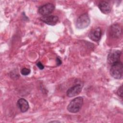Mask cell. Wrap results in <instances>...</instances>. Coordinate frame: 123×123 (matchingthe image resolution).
<instances>
[{
  "label": "cell",
  "instance_id": "obj_16",
  "mask_svg": "<svg viewBox=\"0 0 123 123\" xmlns=\"http://www.w3.org/2000/svg\"><path fill=\"white\" fill-rule=\"evenodd\" d=\"M50 122H57V123H58V122H60V121H50Z\"/></svg>",
  "mask_w": 123,
  "mask_h": 123
},
{
  "label": "cell",
  "instance_id": "obj_9",
  "mask_svg": "<svg viewBox=\"0 0 123 123\" xmlns=\"http://www.w3.org/2000/svg\"><path fill=\"white\" fill-rule=\"evenodd\" d=\"M102 35V30L99 27L92 29L88 34L89 38L94 41H98Z\"/></svg>",
  "mask_w": 123,
  "mask_h": 123
},
{
  "label": "cell",
  "instance_id": "obj_7",
  "mask_svg": "<svg viewBox=\"0 0 123 123\" xmlns=\"http://www.w3.org/2000/svg\"><path fill=\"white\" fill-rule=\"evenodd\" d=\"M40 20L48 25H54L58 22L59 17L56 15H48L42 16L40 18Z\"/></svg>",
  "mask_w": 123,
  "mask_h": 123
},
{
  "label": "cell",
  "instance_id": "obj_13",
  "mask_svg": "<svg viewBox=\"0 0 123 123\" xmlns=\"http://www.w3.org/2000/svg\"><path fill=\"white\" fill-rule=\"evenodd\" d=\"M117 95L122 98L123 97V86H121L118 88L117 91Z\"/></svg>",
  "mask_w": 123,
  "mask_h": 123
},
{
  "label": "cell",
  "instance_id": "obj_4",
  "mask_svg": "<svg viewBox=\"0 0 123 123\" xmlns=\"http://www.w3.org/2000/svg\"><path fill=\"white\" fill-rule=\"evenodd\" d=\"M122 55V51L118 49L111 50L107 56V62L110 64H113L120 61V59Z\"/></svg>",
  "mask_w": 123,
  "mask_h": 123
},
{
  "label": "cell",
  "instance_id": "obj_5",
  "mask_svg": "<svg viewBox=\"0 0 123 123\" xmlns=\"http://www.w3.org/2000/svg\"><path fill=\"white\" fill-rule=\"evenodd\" d=\"M54 9L55 6L53 4L48 3L40 6L38 8V12L40 14L43 16L48 15L52 12Z\"/></svg>",
  "mask_w": 123,
  "mask_h": 123
},
{
  "label": "cell",
  "instance_id": "obj_3",
  "mask_svg": "<svg viewBox=\"0 0 123 123\" xmlns=\"http://www.w3.org/2000/svg\"><path fill=\"white\" fill-rule=\"evenodd\" d=\"M90 18L87 13H84L80 15L77 19L76 26L78 29H84L87 27L90 24Z\"/></svg>",
  "mask_w": 123,
  "mask_h": 123
},
{
  "label": "cell",
  "instance_id": "obj_11",
  "mask_svg": "<svg viewBox=\"0 0 123 123\" xmlns=\"http://www.w3.org/2000/svg\"><path fill=\"white\" fill-rule=\"evenodd\" d=\"M17 105L22 112H25L28 111L29 105L27 101L24 98H20L17 102Z\"/></svg>",
  "mask_w": 123,
  "mask_h": 123
},
{
  "label": "cell",
  "instance_id": "obj_15",
  "mask_svg": "<svg viewBox=\"0 0 123 123\" xmlns=\"http://www.w3.org/2000/svg\"><path fill=\"white\" fill-rule=\"evenodd\" d=\"M56 63H57V66H59L62 64V61H61V60L60 59V58L59 57H57V58H56Z\"/></svg>",
  "mask_w": 123,
  "mask_h": 123
},
{
  "label": "cell",
  "instance_id": "obj_12",
  "mask_svg": "<svg viewBox=\"0 0 123 123\" xmlns=\"http://www.w3.org/2000/svg\"><path fill=\"white\" fill-rule=\"evenodd\" d=\"M31 72V70L27 68H23L21 70V73L23 75H28Z\"/></svg>",
  "mask_w": 123,
  "mask_h": 123
},
{
  "label": "cell",
  "instance_id": "obj_10",
  "mask_svg": "<svg viewBox=\"0 0 123 123\" xmlns=\"http://www.w3.org/2000/svg\"><path fill=\"white\" fill-rule=\"evenodd\" d=\"M98 7L100 11L104 14H108L111 12V7L109 1H101L98 4Z\"/></svg>",
  "mask_w": 123,
  "mask_h": 123
},
{
  "label": "cell",
  "instance_id": "obj_2",
  "mask_svg": "<svg viewBox=\"0 0 123 123\" xmlns=\"http://www.w3.org/2000/svg\"><path fill=\"white\" fill-rule=\"evenodd\" d=\"M83 104V98L82 97H78L72 99L68 104L67 109L71 113H76L81 109Z\"/></svg>",
  "mask_w": 123,
  "mask_h": 123
},
{
  "label": "cell",
  "instance_id": "obj_8",
  "mask_svg": "<svg viewBox=\"0 0 123 123\" xmlns=\"http://www.w3.org/2000/svg\"><path fill=\"white\" fill-rule=\"evenodd\" d=\"M122 33V29L121 26L117 24H113L110 29V34L113 38H119Z\"/></svg>",
  "mask_w": 123,
  "mask_h": 123
},
{
  "label": "cell",
  "instance_id": "obj_1",
  "mask_svg": "<svg viewBox=\"0 0 123 123\" xmlns=\"http://www.w3.org/2000/svg\"><path fill=\"white\" fill-rule=\"evenodd\" d=\"M111 76L116 79H120L123 75V65L121 61L111 65L110 71Z\"/></svg>",
  "mask_w": 123,
  "mask_h": 123
},
{
  "label": "cell",
  "instance_id": "obj_14",
  "mask_svg": "<svg viewBox=\"0 0 123 123\" xmlns=\"http://www.w3.org/2000/svg\"><path fill=\"white\" fill-rule=\"evenodd\" d=\"M37 66L38 67V68L39 69H40V70H43L44 68V66L43 65V64L41 62H38L37 63Z\"/></svg>",
  "mask_w": 123,
  "mask_h": 123
},
{
  "label": "cell",
  "instance_id": "obj_6",
  "mask_svg": "<svg viewBox=\"0 0 123 123\" xmlns=\"http://www.w3.org/2000/svg\"><path fill=\"white\" fill-rule=\"evenodd\" d=\"M82 87L83 85L80 84H76L72 86L69 88L66 92L67 96L69 97H73L78 95L81 92Z\"/></svg>",
  "mask_w": 123,
  "mask_h": 123
}]
</instances>
